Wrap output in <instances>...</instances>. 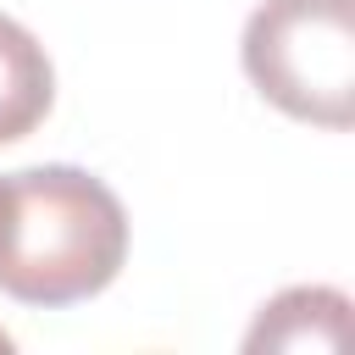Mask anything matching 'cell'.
<instances>
[{
	"instance_id": "obj_1",
	"label": "cell",
	"mask_w": 355,
	"mask_h": 355,
	"mask_svg": "<svg viewBox=\"0 0 355 355\" xmlns=\"http://www.w3.org/2000/svg\"><path fill=\"white\" fill-rule=\"evenodd\" d=\"M128 211L83 166L50 161L0 178V294L22 305H78L116 283Z\"/></svg>"
},
{
	"instance_id": "obj_2",
	"label": "cell",
	"mask_w": 355,
	"mask_h": 355,
	"mask_svg": "<svg viewBox=\"0 0 355 355\" xmlns=\"http://www.w3.org/2000/svg\"><path fill=\"white\" fill-rule=\"evenodd\" d=\"M239 61L283 116L316 128L355 122V0H261Z\"/></svg>"
},
{
	"instance_id": "obj_3",
	"label": "cell",
	"mask_w": 355,
	"mask_h": 355,
	"mask_svg": "<svg viewBox=\"0 0 355 355\" xmlns=\"http://www.w3.org/2000/svg\"><path fill=\"white\" fill-rule=\"evenodd\" d=\"M349 338V300L327 283H300L283 288L277 300L261 305L255 327L244 333V349H338Z\"/></svg>"
},
{
	"instance_id": "obj_4",
	"label": "cell",
	"mask_w": 355,
	"mask_h": 355,
	"mask_svg": "<svg viewBox=\"0 0 355 355\" xmlns=\"http://www.w3.org/2000/svg\"><path fill=\"white\" fill-rule=\"evenodd\" d=\"M55 105V67L44 44L0 11V144L28 139Z\"/></svg>"
},
{
	"instance_id": "obj_5",
	"label": "cell",
	"mask_w": 355,
	"mask_h": 355,
	"mask_svg": "<svg viewBox=\"0 0 355 355\" xmlns=\"http://www.w3.org/2000/svg\"><path fill=\"white\" fill-rule=\"evenodd\" d=\"M0 349H11V338H6V333H0Z\"/></svg>"
}]
</instances>
